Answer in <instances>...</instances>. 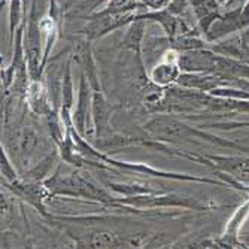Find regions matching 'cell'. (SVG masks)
Masks as SVG:
<instances>
[{
	"mask_svg": "<svg viewBox=\"0 0 249 249\" xmlns=\"http://www.w3.org/2000/svg\"><path fill=\"white\" fill-rule=\"evenodd\" d=\"M61 161L55 172L45 180V185L51 191L53 197H71L75 200H87L102 203L105 206L114 208L115 197L102 187L97 180L87 172L85 167H76L71 173L61 172Z\"/></svg>",
	"mask_w": 249,
	"mask_h": 249,
	"instance_id": "6da1fadb",
	"label": "cell"
},
{
	"mask_svg": "<svg viewBox=\"0 0 249 249\" xmlns=\"http://www.w3.org/2000/svg\"><path fill=\"white\" fill-rule=\"evenodd\" d=\"M130 206L141 211H155V209H188V211H213L221 209L222 206L215 201H203L196 197H184L176 193L164 191V193H154V194H141L133 197H115L114 208Z\"/></svg>",
	"mask_w": 249,
	"mask_h": 249,
	"instance_id": "3957f363",
	"label": "cell"
},
{
	"mask_svg": "<svg viewBox=\"0 0 249 249\" xmlns=\"http://www.w3.org/2000/svg\"><path fill=\"white\" fill-rule=\"evenodd\" d=\"M180 73H182V71H180L178 63L160 60L149 69L148 76L154 85L161 87V88H169L172 85H176Z\"/></svg>",
	"mask_w": 249,
	"mask_h": 249,
	"instance_id": "5bb4252c",
	"label": "cell"
},
{
	"mask_svg": "<svg viewBox=\"0 0 249 249\" xmlns=\"http://www.w3.org/2000/svg\"><path fill=\"white\" fill-rule=\"evenodd\" d=\"M231 79L222 75L216 73H206V72H182L176 82V85L182 88L197 89V91L203 93H211L212 89L222 87V85H230Z\"/></svg>",
	"mask_w": 249,
	"mask_h": 249,
	"instance_id": "9c48e42d",
	"label": "cell"
},
{
	"mask_svg": "<svg viewBox=\"0 0 249 249\" xmlns=\"http://www.w3.org/2000/svg\"><path fill=\"white\" fill-rule=\"evenodd\" d=\"M40 143V136L35 125L19 121L3 127L2 146L8 151L19 173L33 164V155Z\"/></svg>",
	"mask_w": 249,
	"mask_h": 249,
	"instance_id": "277c9868",
	"label": "cell"
},
{
	"mask_svg": "<svg viewBox=\"0 0 249 249\" xmlns=\"http://www.w3.org/2000/svg\"><path fill=\"white\" fill-rule=\"evenodd\" d=\"M230 85L239 87V88L245 89L246 93H249V79H243V78H236V79H231Z\"/></svg>",
	"mask_w": 249,
	"mask_h": 249,
	"instance_id": "ffe728a7",
	"label": "cell"
},
{
	"mask_svg": "<svg viewBox=\"0 0 249 249\" xmlns=\"http://www.w3.org/2000/svg\"><path fill=\"white\" fill-rule=\"evenodd\" d=\"M148 24H149L148 21L138 18V15H136V19L127 26V32H125L123 42H121V47L124 50H128L136 58H139V60H143L142 47H143L146 30H148Z\"/></svg>",
	"mask_w": 249,
	"mask_h": 249,
	"instance_id": "4fadbf2b",
	"label": "cell"
},
{
	"mask_svg": "<svg viewBox=\"0 0 249 249\" xmlns=\"http://www.w3.org/2000/svg\"><path fill=\"white\" fill-rule=\"evenodd\" d=\"M76 248H125V237L110 230H93L85 234L69 233Z\"/></svg>",
	"mask_w": 249,
	"mask_h": 249,
	"instance_id": "30bf717a",
	"label": "cell"
},
{
	"mask_svg": "<svg viewBox=\"0 0 249 249\" xmlns=\"http://www.w3.org/2000/svg\"><path fill=\"white\" fill-rule=\"evenodd\" d=\"M201 128H219V130H234L242 127H249V121L246 123H215V124H201Z\"/></svg>",
	"mask_w": 249,
	"mask_h": 249,
	"instance_id": "ac0fdd59",
	"label": "cell"
},
{
	"mask_svg": "<svg viewBox=\"0 0 249 249\" xmlns=\"http://www.w3.org/2000/svg\"><path fill=\"white\" fill-rule=\"evenodd\" d=\"M180 158H187L194 163L208 166L215 172L229 175L240 185L249 187V158L237 155H213L198 154L193 151H180Z\"/></svg>",
	"mask_w": 249,
	"mask_h": 249,
	"instance_id": "5b68a950",
	"label": "cell"
},
{
	"mask_svg": "<svg viewBox=\"0 0 249 249\" xmlns=\"http://www.w3.org/2000/svg\"><path fill=\"white\" fill-rule=\"evenodd\" d=\"M2 187L9 190L19 201L27 203L29 206H32L40 216L50 218L48 206L47 203L50 198H54L51 191L47 188L43 182H36V180H29L26 178L19 176L14 182H2Z\"/></svg>",
	"mask_w": 249,
	"mask_h": 249,
	"instance_id": "8992f818",
	"label": "cell"
},
{
	"mask_svg": "<svg viewBox=\"0 0 249 249\" xmlns=\"http://www.w3.org/2000/svg\"><path fill=\"white\" fill-rule=\"evenodd\" d=\"M112 106L103 91H93V131L96 139L106 141L110 134Z\"/></svg>",
	"mask_w": 249,
	"mask_h": 249,
	"instance_id": "7c38bea8",
	"label": "cell"
},
{
	"mask_svg": "<svg viewBox=\"0 0 249 249\" xmlns=\"http://www.w3.org/2000/svg\"><path fill=\"white\" fill-rule=\"evenodd\" d=\"M60 161H61V158H60L58 149L55 148V151L42 157L39 161L33 163L26 172L21 173V176L29 180H36V182H45V180L55 172Z\"/></svg>",
	"mask_w": 249,
	"mask_h": 249,
	"instance_id": "9a60e30c",
	"label": "cell"
},
{
	"mask_svg": "<svg viewBox=\"0 0 249 249\" xmlns=\"http://www.w3.org/2000/svg\"><path fill=\"white\" fill-rule=\"evenodd\" d=\"M139 2H141L148 11L164 9V8L169 5V0H139Z\"/></svg>",
	"mask_w": 249,
	"mask_h": 249,
	"instance_id": "d6986e66",
	"label": "cell"
},
{
	"mask_svg": "<svg viewBox=\"0 0 249 249\" xmlns=\"http://www.w3.org/2000/svg\"><path fill=\"white\" fill-rule=\"evenodd\" d=\"M0 172H2V182H8V184L14 182V180H17L21 176L18 167L15 166L11 155L3 146L2 151H0Z\"/></svg>",
	"mask_w": 249,
	"mask_h": 249,
	"instance_id": "e0dca14e",
	"label": "cell"
},
{
	"mask_svg": "<svg viewBox=\"0 0 249 249\" xmlns=\"http://www.w3.org/2000/svg\"><path fill=\"white\" fill-rule=\"evenodd\" d=\"M75 2H81V0H67V2H66V3H64V5L61 6V8H63V11L66 12L67 9H71V6H72V5H73Z\"/></svg>",
	"mask_w": 249,
	"mask_h": 249,
	"instance_id": "44dd1931",
	"label": "cell"
},
{
	"mask_svg": "<svg viewBox=\"0 0 249 249\" xmlns=\"http://www.w3.org/2000/svg\"><path fill=\"white\" fill-rule=\"evenodd\" d=\"M145 130L152 136L155 141L160 142H178V141H187V142H208L215 146L221 148H229L234 151H242V152H249V146H245L242 143L233 142L218 138L216 134H212L206 131V128L193 127L184 121H180L172 115L167 114H160L154 118H151L145 124Z\"/></svg>",
	"mask_w": 249,
	"mask_h": 249,
	"instance_id": "7a4b0ae2",
	"label": "cell"
},
{
	"mask_svg": "<svg viewBox=\"0 0 249 249\" xmlns=\"http://www.w3.org/2000/svg\"><path fill=\"white\" fill-rule=\"evenodd\" d=\"M106 188L112 193L118 194L120 197H133L141 194H154V193H164L167 191L163 187H157L152 182H141V180H130V182H114V180H106Z\"/></svg>",
	"mask_w": 249,
	"mask_h": 249,
	"instance_id": "2e32d148",
	"label": "cell"
},
{
	"mask_svg": "<svg viewBox=\"0 0 249 249\" xmlns=\"http://www.w3.org/2000/svg\"><path fill=\"white\" fill-rule=\"evenodd\" d=\"M69 55H71L72 61H75L81 67V72L85 73L89 85L93 88V91H102V85H100V79H99V69H97V63H96V58L93 54L91 40L84 35L75 37Z\"/></svg>",
	"mask_w": 249,
	"mask_h": 249,
	"instance_id": "52a82bcc",
	"label": "cell"
},
{
	"mask_svg": "<svg viewBox=\"0 0 249 249\" xmlns=\"http://www.w3.org/2000/svg\"><path fill=\"white\" fill-rule=\"evenodd\" d=\"M72 121L75 128L79 131V134L87 138L88 128L93 123V88L89 85L85 73L82 72L79 75V88H78L76 103L72 112Z\"/></svg>",
	"mask_w": 249,
	"mask_h": 249,
	"instance_id": "ba28073f",
	"label": "cell"
},
{
	"mask_svg": "<svg viewBox=\"0 0 249 249\" xmlns=\"http://www.w3.org/2000/svg\"><path fill=\"white\" fill-rule=\"evenodd\" d=\"M27 107L32 115L36 117H47V114L54 109L50 99L48 87L43 79H30L27 94H26Z\"/></svg>",
	"mask_w": 249,
	"mask_h": 249,
	"instance_id": "8fae6325",
	"label": "cell"
}]
</instances>
